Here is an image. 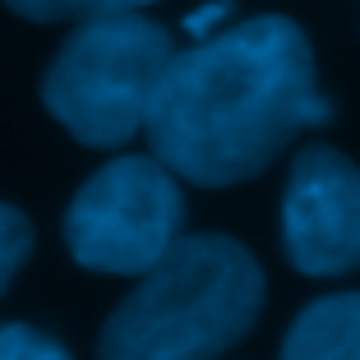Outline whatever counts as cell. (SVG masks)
<instances>
[{"label": "cell", "instance_id": "1", "mask_svg": "<svg viewBox=\"0 0 360 360\" xmlns=\"http://www.w3.org/2000/svg\"><path fill=\"white\" fill-rule=\"evenodd\" d=\"M328 116L305 32L282 14H259L180 51L143 129L153 158L212 190L259 176L300 129Z\"/></svg>", "mask_w": 360, "mask_h": 360}, {"label": "cell", "instance_id": "2", "mask_svg": "<svg viewBox=\"0 0 360 360\" xmlns=\"http://www.w3.org/2000/svg\"><path fill=\"white\" fill-rule=\"evenodd\" d=\"M264 273L231 236H180L116 305L97 360H217L259 323Z\"/></svg>", "mask_w": 360, "mask_h": 360}, {"label": "cell", "instance_id": "3", "mask_svg": "<svg viewBox=\"0 0 360 360\" xmlns=\"http://www.w3.org/2000/svg\"><path fill=\"white\" fill-rule=\"evenodd\" d=\"M176 46L162 23L139 10L84 19L56 51L42 79V102L79 143L120 148L148 125L153 97Z\"/></svg>", "mask_w": 360, "mask_h": 360}, {"label": "cell", "instance_id": "4", "mask_svg": "<svg viewBox=\"0 0 360 360\" xmlns=\"http://www.w3.org/2000/svg\"><path fill=\"white\" fill-rule=\"evenodd\" d=\"M185 226L180 180L158 158H116L84 180L65 212V245L93 273H148Z\"/></svg>", "mask_w": 360, "mask_h": 360}, {"label": "cell", "instance_id": "5", "mask_svg": "<svg viewBox=\"0 0 360 360\" xmlns=\"http://www.w3.org/2000/svg\"><path fill=\"white\" fill-rule=\"evenodd\" d=\"M286 259L309 277L360 268V167L338 148L314 143L296 158L282 199Z\"/></svg>", "mask_w": 360, "mask_h": 360}, {"label": "cell", "instance_id": "6", "mask_svg": "<svg viewBox=\"0 0 360 360\" xmlns=\"http://www.w3.org/2000/svg\"><path fill=\"white\" fill-rule=\"evenodd\" d=\"M277 360H360V291H338L305 305Z\"/></svg>", "mask_w": 360, "mask_h": 360}, {"label": "cell", "instance_id": "7", "mask_svg": "<svg viewBox=\"0 0 360 360\" xmlns=\"http://www.w3.org/2000/svg\"><path fill=\"white\" fill-rule=\"evenodd\" d=\"M14 14L37 23H60V19H97V14H125V10H143L153 0H5Z\"/></svg>", "mask_w": 360, "mask_h": 360}, {"label": "cell", "instance_id": "8", "mask_svg": "<svg viewBox=\"0 0 360 360\" xmlns=\"http://www.w3.org/2000/svg\"><path fill=\"white\" fill-rule=\"evenodd\" d=\"M28 250H32L28 217H23L19 208H10V203H0V296H5V286L14 282V273L23 268Z\"/></svg>", "mask_w": 360, "mask_h": 360}, {"label": "cell", "instance_id": "9", "mask_svg": "<svg viewBox=\"0 0 360 360\" xmlns=\"http://www.w3.org/2000/svg\"><path fill=\"white\" fill-rule=\"evenodd\" d=\"M0 360H70V351L28 323H0Z\"/></svg>", "mask_w": 360, "mask_h": 360}, {"label": "cell", "instance_id": "10", "mask_svg": "<svg viewBox=\"0 0 360 360\" xmlns=\"http://www.w3.org/2000/svg\"><path fill=\"white\" fill-rule=\"evenodd\" d=\"M231 10H236L231 0H208V5H199V10L185 14V32L199 37V42H208V37H217V28H222V19Z\"/></svg>", "mask_w": 360, "mask_h": 360}]
</instances>
